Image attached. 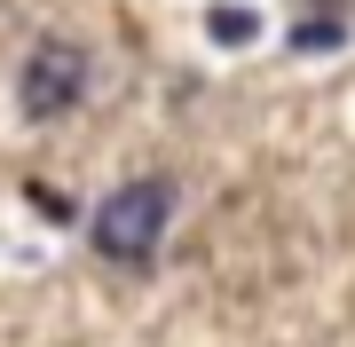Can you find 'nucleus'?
Instances as JSON below:
<instances>
[{
    "mask_svg": "<svg viewBox=\"0 0 355 347\" xmlns=\"http://www.w3.org/2000/svg\"><path fill=\"white\" fill-rule=\"evenodd\" d=\"M166 221H174V190H166V181H119V190L95 206L87 229H95V253L103 260H119V269H150Z\"/></svg>",
    "mask_w": 355,
    "mask_h": 347,
    "instance_id": "obj_1",
    "label": "nucleus"
},
{
    "mask_svg": "<svg viewBox=\"0 0 355 347\" xmlns=\"http://www.w3.org/2000/svg\"><path fill=\"white\" fill-rule=\"evenodd\" d=\"M79 95H87V48L79 39H40L24 55V79H16L24 118H64Z\"/></svg>",
    "mask_w": 355,
    "mask_h": 347,
    "instance_id": "obj_2",
    "label": "nucleus"
},
{
    "mask_svg": "<svg viewBox=\"0 0 355 347\" xmlns=\"http://www.w3.org/2000/svg\"><path fill=\"white\" fill-rule=\"evenodd\" d=\"M205 32H214L221 48H245V39H253V16H245V8H214V16H205Z\"/></svg>",
    "mask_w": 355,
    "mask_h": 347,
    "instance_id": "obj_3",
    "label": "nucleus"
},
{
    "mask_svg": "<svg viewBox=\"0 0 355 347\" xmlns=\"http://www.w3.org/2000/svg\"><path fill=\"white\" fill-rule=\"evenodd\" d=\"M292 48H300V55H316V48H340V16H308V24L292 32Z\"/></svg>",
    "mask_w": 355,
    "mask_h": 347,
    "instance_id": "obj_4",
    "label": "nucleus"
}]
</instances>
